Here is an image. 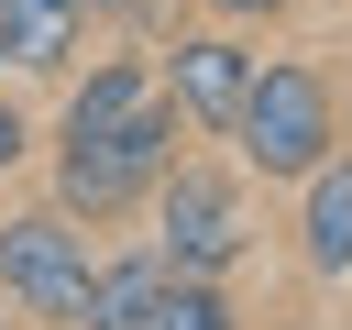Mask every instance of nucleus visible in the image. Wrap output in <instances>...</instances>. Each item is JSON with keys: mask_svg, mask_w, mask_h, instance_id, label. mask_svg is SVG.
<instances>
[{"mask_svg": "<svg viewBox=\"0 0 352 330\" xmlns=\"http://www.w3.org/2000/svg\"><path fill=\"white\" fill-rule=\"evenodd\" d=\"M231 154H242L253 187L319 176V165L341 154V99H330V77H319L308 55H264V66H253V99H242V121H231Z\"/></svg>", "mask_w": 352, "mask_h": 330, "instance_id": "1", "label": "nucleus"}, {"mask_svg": "<svg viewBox=\"0 0 352 330\" xmlns=\"http://www.w3.org/2000/svg\"><path fill=\"white\" fill-rule=\"evenodd\" d=\"M176 154H187V110H176V99H154V110H132L121 132H99V143L55 154V209H77L88 231H110V220L154 209V187H165V165H176Z\"/></svg>", "mask_w": 352, "mask_h": 330, "instance_id": "2", "label": "nucleus"}, {"mask_svg": "<svg viewBox=\"0 0 352 330\" xmlns=\"http://www.w3.org/2000/svg\"><path fill=\"white\" fill-rule=\"evenodd\" d=\"M154 253H165L176 275H231V264L253 253V176L187 143V154L165 165V187H154Z\"/></svg>", "mask_w": 352, "mask_h": 330, "instance_id": "3", "label": "nucleus"}, {"mask_svg": "<svg viewBox=\"0 0 352 330\" xmlns=\"http://www.w3.org/2000/svg\"><path fill=\"white\" fill-rule=\"evenodd\" d=\"M88 286H99V231L77 209H11L0 220V297L33 319V330H77L88 319Z\"/></svg>", "mask_w": 352, "mask_h": 330, "instance_id": "4", "label": "nucleus"}, {"mask_svg": "<svg viewBox=\"0 0 352 330\" xmlns=\"http://www.w3.org/2000/svg\"><path fill=\"white\" fill-rule=\"evenodd\" d=\"M253 44L231 33V22H209V33H176L165 55H154V77H165V99L187 110V132L198 143H231V121H242V99H253Z\"/></svg>", "mask_w": 352, "mask_h": 330, "instance_id": "5", "label": "nucleus"}, {"mask_svg": "<svg viewBox=\"0 0 352 330\" xmlns=\"http://www.w3.org/2000/svg\"><path fill=\"white\" fill-rule=\"evenodd\" d=\"M165 99V77H154V55H99L77 88H66V110H55V154H77V143H99V132H121L132 110H154Z\"/></svg>", "mask_w": 352, "mask_h": 330, "instance_id": "6", "label": "nucleus"}, {"mask_svg": "<svg viewBox=\"0 0 352 330\" xmlns=\"http://www.w3.org/2000/svg\"><path fill=\"white\" fill-rule=\"evenodd\" d=\"M297 264L319 286L352 275V154H330L319 176H297Z\"/></svg>", "mask_w": 352, "mask_h": 330, "instance_id": "7", "label": "nucleus"}, {"mask_svg": "<svg viewBox=\"0 0 352 330\" xmlns=\"http://www.w3.org/2000/svg\"><path fill=\"white\" fill-rule=\"evenodd\" d=\"M88 0H0V66H22V77H66L77 66V44H88Z\"/></svg>", "mask_w": 352, "mask_h": 330, "instance_id": "8", "label": "nucleus"}, {"mask_svg": "<svg viewBox=\"0 0 352 330\" xmlns=\"http://www.w3.org/2000/svg\"><path fill=\"white\" fill-rule=\"evenodd\" d=\"M165 275H176V264H165L154 242H143V253H99V286H88V319H77V330H143L154 297H165Z\"/></svg>", "mask_w": 352, "mask_h": 330, "instance_id": "9", "label": "nucleus"}, {"mask_svg": "<svg viewBox=\"0 0 352 330\" xmlns=\"http://www.w3.org/2000/svg\"><path fill=\"white\" fill-rule=\"evenodd\" d=\"M143 330H242V308H231L220 275H165V297H154Z\"/></svg>", "mask_w": 352, "mask_h": 330, "instance_id": "10", "label": "nucleus"}, {"mask_svg": "<svg viewBox=\"0 0 352 330\" xmlns=\"http://www.w3.org/2000/svg\"><path fill=\"white\" fill-rule=\"evenodd\" d=\"M22 154H33V110H22V99H0V187L22 176Z\"/></svg>", "mask_w": 352, "mask_h": 330, "instance_id": "11", "label": "nucleus"}, {"mask_svg": "<svg viewBox=\"0 0 352 330\" xmlns=\"http://www.w3.org/2000/svg\"><path fill=\"white\" fill-rule=\"evenodd\" d=\"M209 22H275V11H297V0H198Z\"/></svg>", "mask_w": 352, "mask_h": 330, "instance_id": "12", "label": "nucleus"}, {"mask_svg": "<svg viewBox=\"0 0 352 330\" xmlns=\"http://www.w3.org/2000/svg\"><path fill=\"white\" fill-rule=\"evenodd\" d=\"M88 11H121V22H143V11H154V0H88Z\"/></svg>", "mask_w": 352, "mask_h": 330, "instance_id": "13", "label": "nucleus"}]
</instances>
